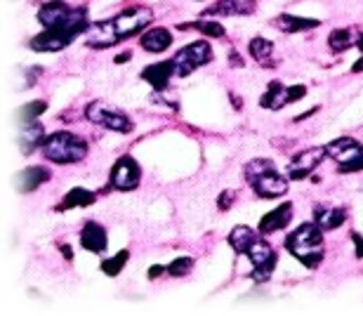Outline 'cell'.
Returning a JSON list of instances; mask_svg holds the SVG:
<instances>
[{
  "label": "cell",
  "mask_w": 363,
  "mask_h": 316,
  "mask_svg": "<svg viewBox=\"0 0 363 316\" xmlns=\"http://www.w3.org/2000/svg\"><path fill=\"white\" fill-rule=\"evenodd\" d=\"M130 57H132L130 53H123V55H118V57H116V64H123V62H128Z\"/></svg>",
  "instance_id": "obj_36"
},
{
  "label": "cell",
  "mask_w": 363,
  "mask_h": 316,
  "mask_svg": "<svg viewBox=\"0 0 363 316\" xmlns=\"http://www.w3.org/2000/svg\"><path fill=\"white\" fill-rule=\"evenodd\" d=\"M182 31H189V28H194V31L203 33L207 38H224L227 36V31H224V26L220 21H215L212 17H205V19H198V21H189V24H180Z\"/></svg>",
  "instance_id": "obj_26"
},
{
  "label": "cell",
  "mask_w": 363,
  "mask_h": 316,
  "mask_svg": "<svg viewBox=\"0 0 363 316\" xmlns=\"http://www.w3.org/2000/svg\"><path fill=\"white\" fill-rule=\"evenodd\" d=\"M326 156H328L326 147H311L307 151H299L297 156L288 163V170H286L288 177H290V180H304V177H309L311 172L324 163Z\"/></svg>",
  "instance_id": "obj_12"
},
{
  "label": "cell",
  "mask_w": 363,
  "mask_h": 316,
  "mask_svg": "<svg viewBox=\"0 0 363 316\" xmlns=\"http://www.w3.org/2000/svg\"><path fill=\"white\" fill-rule=\"evenodd\" d=\"M38 21L43 28H52V31L64 33L66 38L76 40L80 33H88L90 19L88 8H68L62 0H50L38 10Z\"/></svg>",
  "instance_id": "obj_2"
},
{
  "label": "cell",
  "mask_w": 363,
  "mask_h": 316,
  "mask_svg": "<svg viewBox=\"0 0 363 316\" xmlns=\"http://www.w3.org/2000/svg\"><path fill=\"white\" fill-rule=\"evenodd\" d=\"M71 43L73 40L66 38L64 33L52 31V28H43L38 36L28 40V48H31L33 53H62V50H66Z\"/></svg>",
  "instance_id": "obj_15"
},
{
  "label": "cell",
  "mask_w": 363,
  "mask_h": 316,
  "mask_svg": "<svg viewBox=\"0 0 363 316\" xmlns=\"http://www.w3.org/2000/svg\"><path fill=\"white\" fill-rule=\"evenodd\" d=\"M165 269H168L170 277H177V279H180V277H187V274L194 269V257H187V255H184V257H177V260H172Z\"/></svg>",
  "instance_id": "obj_30"
},
{
  "label": "cell",
  "mask_w": 363,
  "mask_h": 316,
  "mask_svg": "<svg viewBox=\"0 0 363 316\" xmlns=\"http://www.w3.org/2000/svg\"><path fill=\"white\" fill-rule=\"evenodd\" d=\"M175 76L177 73H175V62L172 59L158 62V64H149L142 71V80L151 85L156 93H165V90L170 88V80Z\"/></svg>",
  "instance_id": "obj_13"
},
{
  "label": "cell",
  "mask_w": 363,
  "mask_h": 316,
  "mask_svg": "<svg viewBox=\"0 0 363 316\" xmlns=\"http://www.w3.org/2000/svg\"><path fill=\"white\" fill-rule=\"evenodd\" d=\"M45 111H48V102L36 100V102H28V104H26L24 109H19V111H17V116L21 118L19 123L28 125V123H36V120H38L40 116H43Z\"/></svg>",
  "instance_id": "obj_28"
},
{
  "label": "cell",
  "mask_w": 363,
  "mask_h": 316,
  "mask_svg": "<svg viewBox=\"0 0 363 316\" xmlns=\"http://www.w3.org/2000/svg\"><path fill=\"white\" fill-rule=\"evenodd\" d=\"M257 12L255 0H217L212 8H207L203 17H248Z\"/></svg>",
  "instance_id": "obj_16"
},
{
  "label": "cell",
  "mask_w": 363,
  "mask_h": 316,
  "mask_svg": "<svg viewBox=\"0 0 363 316\" xmlns=\"http://www.w3.org/2000/svg\"><path fill=\"white\" fill-rule=\"evenodd\" d=\"M140 45H142V50H147V53H151V55L165 53V50H168L170 45H172L170 28H165V26H151L149 31L142 33Z\"/></svg>",
  "instance_id": "obj_19"
},
{
  "label": "cell",
  "mask_w": 363,
  "mask_h": 316,
  "mask_svg": "<svg viewBox=\"0 0 363 316\" xmlns=\"http://www.w3.org/2000/svg\"><path fill=\"white\" fill-rule=\"evenodd\" d=\"M245 180L259 198H281L290 189V177L276 172L274 160L269 158H252L245 165Z\"/></svg>",
  "instance_id": "obj_4"
},
{
  "label": "cell",
  "mask_w": 363,
  "mask_h": 316,
  "mask_svg": "<svg viewBox=\"0 0 363 316\" xmlns=\"http://www.w3.org/2000/svg\"><path fill=\"white\" fill-rule=\"evenodd\" d=\"M248 257H250L252 262V281H255V284H264V281L272 279L276 262H279V255H276V250L272 248L269 241L259 236L255 243L250 245V250H248Z\"/></svg>",
  "instance_id": "obj_9"
},
{
  "label": "cell",
  "mask_w": 363,
  "mask_h": 316,
  "mask_svg": "<svg viewBox=\"0 0 363 316\" xmlns=\"http://www.w3.org/2000/svg\"><path fill=\"white\" fill-rule=\"evenodd\" d=\"M43 142H45V128L38 123V120L36 123L24 125V132H21V137H19V149L26 154V156L36 147H43Z\"/></svg>",
  "instance_id": "obj_24"
},
{
  "label": "cell",
  "mask_w": 363,
  "mask_h": 316,
  "mask_svg": "<svg viewBox=\"0 0 363 316\" xmlns=\"http://www.w3.org/2000/svg\"><path fill=\"white\" fill-rule=\"evenodd\" d=\"M80 245L88 252H95V255L106 252V245H109L106 229H104L100 222L88 220L83 224V229H80Z\"/></svg>",
  "instance_id": "obj_17"
},
{
  "label": "cell",
  "mask_w": 363,
  "mask_h": 316,
  "mask_svg": "<svg viewBox=\"0 0 363 316\" xmlns=\"http://www.w3.org/2000/svg\"><path fill=\"white\" fill-rule=\"evenodd\" d=\"M212 48L207 40H194V43L184 45V48L172 57V62H175V73L177 76H189V73H194L196 68L205 66L212 62Z\"/></svg>",
  "instance_id": "obj_8"
},
{
  "label": "cell",
  "mask_w": 363,
  "mask_h": 316,
  "mask_svg": "<svg viewBox=\"0 0 363 316\" xmlns=\"http://www.w3.org/2000/svg\"><path fill=\"white\" fill-rule=\"evenodd\" d=\"M85 118L90 123L100 125V128H106L111 132H118V135H128V132L135 130V123L130 120L128 113L118 111L116 106H109L106 102H90L88 109H85Z\"/></svg>",
  "instance_id": "obj_6"
},
{
  "label": "cell",
  "mask_w": 363,
  "mask_h": 316,
  "mask_svg": "<svg viewBox=\"0 0 363 316\" xmlns=\"http://www.w3.org/2000/svg\"><path fill=\"white\" fill-rule=\"evenodd\" d=\"M50 177L52 175H50V170L45 168V165H31V168H24L21 172H17L15 189L19 194H31V192H36L40 185H45Z\"/></svg>",
  "instance_id": "obj_18"
},
{
  "label": "cell",
  "mask_w": 363,
  "mask_h": 316,
  "mask_svg": "<svg viewBox=\"0 0 363 316\" xmlns=\"http://www.w3.org/2000/svg\"><path fill=\"white\" fill-rule=\"evenodd\" d=\"M59 250H62V255H64V260H68V262L73 260V250H71V245H66V243H64Z\"/></svg>",
  "instance_id": "obj_35"
},
{
  "label": "cell",
  "mask_w": 363,
  "mask_h": 316,
  "mask_svg": "<svg viewBox=\"0 0 363 316\" xmlns=\"http://www.w3.org/2000/svg\"><path fill=\"white\" fill-rule=\"evenodd\" d=\"M314 222L319 224L324 232H333V229L342 227L347 222V210L333 208V205H316L314 208Z\"/></svg>",
  "instance_id": "obj_21"
},
{
  "label": "cell",
  "mask_w": 363,
  "mask_h": 316,
  "mask_svg": "<svg viewBox=\"0 0 363 316\" xmlns=\"http://www.w3.org/2000/svg\"><path fill=\"white\" fill-rule=\"evenodd\" d=\"M128 260H130V250H120L118 255H111L102 262V272L106 274V277H118V274L125 269Z\"/></svg>",
  "instance_id": "obj_29"
},
{
  "label": "cell",
  "mask_w": 363,
  "mask_h": 316,
  "mask_svg": "<svg viewBox=\"0 0 363 316\" xmlns=\"http://www.w3.org/2000/svg\"><path fill=\"white\" fill-rule=\"evenodd\" d=\"M324 229L316 222H304L299 224L292 234H288L286 239V250L290 252L295 260H299L307 269H316L324 262L326 252H324Z\"/></svg>",
  "instance_id": "obj_3"
},
{
  "label": "cell",
  "mask_w": 363,
  "mask_h": 316,
  "mask_svg": "<svg viewBox=\"0 0 363 316\" xmlns=\"http://www.w3.org/2000/svg\"><path fill=\"white\" fill-rule=\"evenodd\" d=\"M326 151L339 163V172L363 170V145L354 137H337L331 145H326Z\"/></svg>",
  "instance_id": "obj_7"
},
{
  "label": "cell",
  "mask_w": 363,
  "mask_h": 316,
  "mask_svg": "<svg viewBox=\"0 0 363 316\" xmlns=\"http://www.w3.org/2000/svg\"><path fill=\"white\" fill-rule=\"evenodd\" d=\"M250 50V57L257 62L259 66H276V59H274V43L269 38H262V36H255L248 45Z\"/></svg>",
  "instance_id": "obj_23"
},
{
  "label": "cell",
  "mask_w": 363,
  "mask_h": 316,
  "mask_svg": "<svg viewBox=\"0 0 363 316\" xmlns=\"http://www.w3.org/2000/svg\"><path fill=\"white\" fill-rule=\"evenodd\" d=\"M151 21H153L151 8H147V5H132V8H125L123 12L111 17V19L90 24L88 33H85V45L92 50L113 48L116 43H123V40L137 36Z\"/></svg>",
  "instance_id": "obj_1"
},
{
  "label": "cell",
  "mask_w": 363,
  "mask_h": 316,
  "mask_svg": "<svg viewBox=\"0 0 363 316\" xmlns=\"http://www.w3.org/2000/svg\"><path fill=\"white\" fill-rule=\"evenodd\" d=\"M307 95V85H286L281 80H272L267 88V93L259 100V106L262 109H272V111H279L288 104H295L302 97Z\"/></svg>",
  "instance_id": "obj_10"
},
{
  "label": "cell",
  "mask_w": 363,
  "mask_h": 316,
  "mask_svg": "<svg viewBox=\"0 0 363 316\" xmlns=\"http://www.w3.org/2000/svg\"><path fill=\"white\" fill-rule=\"evenodd\" d=\"M163 272H168V269H165V267H160V264H153V267L149 269V279H151V281H153V279H158Z\"/></svg>",
  "instance_id": "obj_33"
},
{
  "label": "cell",
  "mask_w": 363,
  "mask_h": 316,
  "mask_svg": "<svg viewBox=\"0 0 363 316\" xmlns=\"http://www.w3.org/2000/svg\"><path fill=\"white\" fill-rule=\"evenodd\" d=\"M229 62H234L232 66H243V59H241V57H239V53H236V50H232V53H229Z\"/></svg>",
  "instance_id": "obj_34"
},
{
  "label": "cell",
  "mask_w": 363,
  "mask_h": 316,
  "mask_svg": "<svg viewBox=\"0 0 363 316\" xmlns=\"http://www.w3.org/2000/svg\"><path fill=\"white\" fill-rule=\"evenodd\" d=\"M351 45H356L354 40V28H335V31H331V36H328V48H331V53H347Z\"/></svg>",
  "instance_id": "obj_27"
},
{
  "label": "cell",
  "mask_w": 363,
  "mask_h": 316,
  "mask_svg": "<svg viewBox=\"0 0 363 316\" xmlns=\"http://www.w3.org/2000/svg\"><path fill=\"white\" fill-rule=\"evenodd\" d=\"M292 222V203L290 201H286V203H281L279 208H274L272 212H267V215L259 220L257 229L262 236H272L276 232H283L288 229V224Z\"/></svg>",
  "instance_id": "obj_14"
},
{
  "label": "cell",
  "mask_w": 363,
  "mask_h": 316,
  "mask_svg": "<svg viewBox=\"0 0 363 316\" xmlns=\"http://www.w3.org/2000/svg\"><path fill=\"white\" fill-rule=\"evenodd\" d=\"M43 156L52 160V163L59 165H71V163H80L85 156H88V142L83 137L73 135V132H52L48 140L40 147Z\"/></svg>",
  "instance_id": "obj_5"
},
{
  "label": "cell",
  "mask_w": 363,
  "mask_h": 316,
  "mask_svg": "<svg viewBox=\"0 0 363 316\" xmlns=\"http://www.w3.org/2000/svg\"><path fill=\"white\" fill-rule=\"evenodd\" d=\"M234 203H236V192H234V189H232V192H229V189H227V192H222L220 198H217V208H220V210H229Z\"/></svg>",
  "instance_id": "obj_31"
},
{
  "label": "cell",
  "mask_w": 363,
  "mask_h": 316,
  "mask_svg": "<svg viewBox=\"0 0 363 316\" xmlns=\"http://www.w3.org/2000/svg\"><path fill=\"white\" fill-rule=\"evenodd\" d=\"M361 68H363V57H361V59H359V62H356V64H354V66H351V71H354V73H359V71H361Z\"/></svg>",
  "instance_id": "obj_37"
},
{
  "label": "cell",
  "mask_w": 363,
  "mask_h": 316,
  "mask_svg": "<svg viewBox=\"0 0 363 316\" xmlns=\"http://www.w3.org/2000/svg\"><path fill=\"white\" fill-rule=\"evenodd\" d=\"M351 241L356 245V257H363V236L359 232H351Z\"/></svg>",
  "instance_id": "obj_32"
},
{
  "label": "cell",
  "mask_w": 363,
  "mask_h": 316,
  "mask_svg": "<svg viewBox=\"0 0 363 316\" xmlns=\"http://www.w3.org/2000/svg\"><path fill=\"white\" fill-rule=\"evenodd\" d=\"M198 3H201V0H198Z\"/></svg>",
  "instance_id": "obj_39"
},
{
  "label": "cell",
  "mask_w": 363,
  "mask_h": 316,
  "mask_svg": "<svg viewBox=\"0 0 363 316\" xmlns=\"http://www.w3.org/2000/svg\"><path fill=\"white\" fill-rule=\"evenodd\" d=\"M356 48L363 53V33H359V38H356Z\"/></svg>",
  "instance_id": "obj_38"
},
{
  "label": "cell",
  "mask_w": 363,
  "mask_h": 316,
  "mask_svg": "<svg viewBox=\"0 0 363 316\" xmlns=\"http://www.w3.org/2000/svg\"><path fill=\"white\" fill-rule=\"evenodd\" d=\"M142 182V168L132 156H120L111 168V187L118 192H132Z\"/></svg>",
  "instance_id": "obj_11"
},
{
  "label": "cell",
  "mask_w": 363,
  "mask_h": 316,
  "mask_svg": "<svg viewBox=\"0 0 363 316\" xmlns=\"http://www.w3.org/2000/svg\"><path fill=\"white\" fill-rule=\"evenodd\" d=\"M97 201V194L90 192V189H83V187H76L66 194L64 201L59 203V210H73V208H88Z\"/></svg>",
  "instance_id": "obj_25"
},
{
  "label": "cell",
  "mask_w": 363,
  "mask_h": 316,
  "mask_svg": "<svg viewBox=\"0 0 363 316\" xmlns=\"http://www.w3.org/2000/svg\"><path fill=\"white\" fill-rule=\"evenodd\" d=\"M262 236V234H257L252 227H245V224H239V227L232 229V234H229V245L234 248L236 255H248V250H250V245L255 243V241Z\"/></svg>",
  "instance_id": "obj_22"
},
{
  "label": "cell",
  "mask_w": 363,
  "mask_h": 316,
  "mask_svg": "<svg viewBox=\"0 0 363 316\" xmlns=\"http://www.w3.org/2000/svg\"><path fill=\"white\" fill-rule=\"evenodd\" d=\"M272 26L279 28L283 33H304V31H311V28L321 26L319 19H309V17H295V15H279L272 19Z\"/></svg>",
  "instance_id": "obj_20"
}]
</instances>
